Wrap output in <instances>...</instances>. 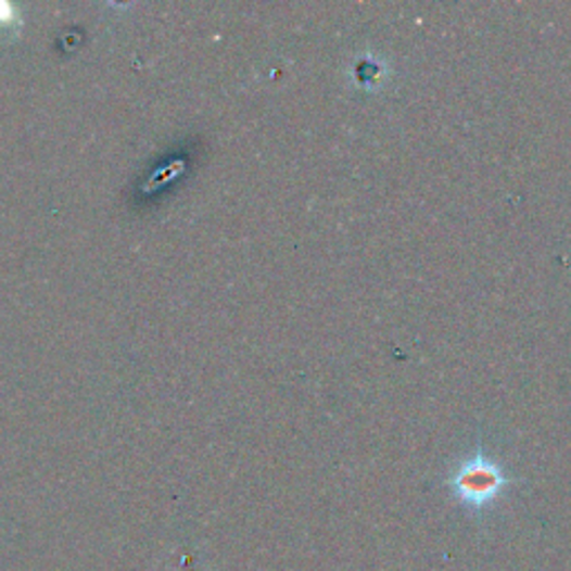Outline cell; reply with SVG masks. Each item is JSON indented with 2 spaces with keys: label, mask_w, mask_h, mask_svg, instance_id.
<instances>
[{
  "label": "cell",
  "mask_w": 571,
  "mask_h": 571,
  "mask_svg": "<svg viewBox=\"0 0 571 571\" xmlns=\"http://www.w3.org/2000/svg\"><path fill=\"white\" fill-rule=\"evenodd\" d=\"M503 486L505 478L488 462H471L454 478L456 494L462 498V503H467L473 509L486 507L498 496Z\"/></svg>",
  "instance_id": "1"
}]
</instances>
